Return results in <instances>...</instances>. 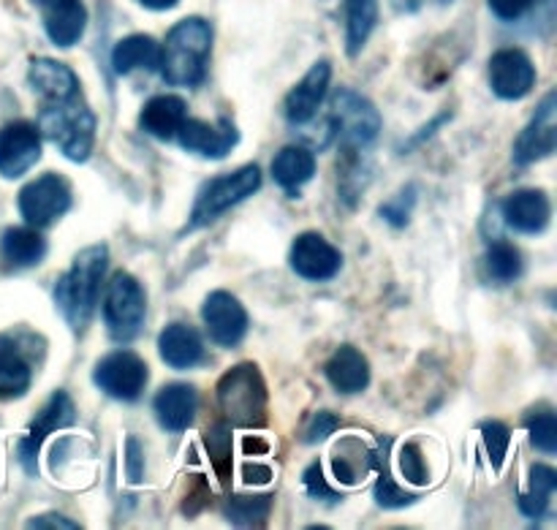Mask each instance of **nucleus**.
Instances as JSON below:
<instances>
[{"label": "nucleus", "mask_w": 557, "mask_h": 530, "mask_svg": "<svg viewBox=\"0 0 557 530\" xmlns=\"http://www.w3.org/2000/svg\"><path fill=\"white\" fill-rule=\"evenodd\" d=\"M71 424H76L74 400H71L69 392H54L47 400V406H44L41 411H38V417L30 422L25 439L20 441V449H16L27 477H38V455H41L44 441L52 433H58V430L71 428Z\"/></svg>", "instance_id": "nucleus-10"}, {"label": "nucleus", "mask_w": 557, "mask_h": 530, "mask_svg": "<svg viewBox=\"0 0 557 530\" xmlns=\"http://www.w3.org/2000/svg\"><path fill=\"white\" fill-rule=\"evenodd\" d=\"M379 25V0H346V52L359 58Z\"/></svg>", "instance_id": "nucleus-30"}, {"label": "nucleus", "mask_w": 557, "mask_h": 530, "mask_svg": "<svg viewBox=\"0 0 557 530\" xmlns=\"http://www.w3.org/2000/svg\"><path fill=\"white\" fill-rule=\"evenodd\" d=\"M243 452L248 457H261V455H270L272 452V444L267 439H261V435H245L243 439Z\"/></svg>", "instance_id": "nucleus-47"}, {"label": "nucleus", "mask_w": 557, "mask_h": 530, "mask_svg": "<svg viewBox=\"0 0 557 530\" xmlns=\"http://www.w3.org/2000/svg\"><path fill=\"white\" fill-rule=\"evenodd\" d=\"M302 484H305V493H308L313 501H319V504L335 506L343 501V495L335 493V490L330 488V482H326L324 471H321V460H313L308 468H305Z\"/></svg>", "instance_id": "nucleus-40"}, {"label": "nucleus", "mask_w": 557, "mask_h": 530, "mask_svg": "<svg viewBox=\"0 0 557 530\" xmlns=\"http://www.w3.org/2000/svg\"><path fill=\"white\" fill-rule=\"evenodd\" d=\"M326 123H330L332 136L341 139L343 150H368L379 139L384 120L368 96L351 87H341L330 101Z\"/></svg>", "instance_id": "nucleus-7"}, {"label": "nucleus", "mask_w": 557, "mask_h": 530, "mask_svg": "<svg viewBox=\"0 0 557 530\" xmlns=\"http://www.w3.org/2000/svg\"><path fill=\"white\" fill-rule=\"evenodd\" d=\"M500 215L506 226L515 232L536 237L549 229L553 221V201L542 188H520L500 201Z\"/></svg>", "instance_id": "nucleus-18"}, {"label": "nucleus", "mask_w": 557, "mask_h": 530, "mask_svg": "<svg viewBox=\"0 0 557 530\" xmlns=\"http://www.w3.org/2000/svg\"><path fill=\"white\" fill-rule=\"evenodd\" d=\"M533 493H542L553 498L555 490H557V471L549 466H533L531 468V488Z\"/></svg>", "instance_id": "nucleus-44"}, {"label": "nucleus", "mask_w": 557, "mask_h": 530, "mask_svg": "<svg viewBox=\"0 0 557 530\" xmlns=\"http://www.w3.org/2000/svg\"><path fill=\"white\" fill-rule=\"evenodd\" d=\"M522 270H525L522 254L515 245L506 243V239H495L487 248V254H484V272L498 286H509V283L520 281Z\"/></svg>", "instance_id": "nucleus-32"}, {"label": "nucleus", "mask_w": 557, "mask_h": 530, "mask_svg": "<svg viewBox=\"0 0 557 530\" xmlns=\"http://www.w3.org/2000/svg\"><path fill=\"white\" fill-rule=\"evenodd\" d=\"M177 139L183 150L194 152V156L207 158V161H223L239 145V131L228 118H221L215 125L185 118L177 131Z\"/></svg>", "instance_id": "nucleus-16"}, {"label": "nucleus", "mask_w": 557, "mask_h": 530, "mask_svg": "<svg viewBox=\"0 0 557 530\" xmlns=\"http://www.w3.org/2000/svg\"><path fill=\"white\" fill-rule=\"evenodd\" d=\"M272 506H275V498L267 493L228 495L226 506H223V517L237 528H264L272 515Z\"/></svg>", "instance_id": "nucleus-31"}, {"label": "nucleus", "mask_w": 557, "mask_h": 530, "mask_svg": "<svg viewBox=\"0 0 557 530\" xmlns=\"http://www.w3.org/2000/svg\"><path fill=\"white\" fill-rule=\"evenodd\" d=\"M185 118H188V103H185V98L174 96V93H163V96H152L141 107L139 128L145 134H150L152 139L169 141L177 136Z\"/></svg>", "instance_id": "nucleus-24"}, {"label": "nucleus", "mask_w": 557, "mask_h": 530, "mask_svg": "<svg viewBox=\"0 0 557 530\" xmlns=\"http://www.w3.org/2000/svg\"><path fill=\"white\" fill-rule=\"evenodd\" d=\"M525 430L531 435V444L544 455H557V417L553 408H533L525 414Z\"/></svg>", "instance_id": "nucleus-35"}, {"label": "nucleus", "mask_w": 557, "mask_h": 530, "mask_svg": "<svg viewBox=\"0 0 557 530\" xmlns=\"http://www.w3.org/2000/svg\"><path fill=\"white\" fill-rule=\"evenodd\" d=\"M201 321H205L207 337L218 348H237L250 330L248 310L232 292H223V288L207 294L201 305Z\"/></svg>", "instance_id": "nucleus-11"}, {"label": "nucleus", "mask_w": 557, "mask_h": 530, "mask_svg": "<svg viewBox=\"0 0 557 530\" xmlns=\"http://www.w3.org/2000/svg\"><path fill=\"white\" fill-rule=\"evenodd\" d=\"M259 188L261 169L256 167V163H245V167L234 169V172L210 180V183L199 190V196H196L194 210H190V221L183 234L212 226V223L221 221L232 207L243 205L250 196L259 194Z\"/></svg>", "instance_id": "nucleus-5"}, {"label": "nucleus", "mask_w": 557, "mask_h": 530, "mask_svg": "<svg viewBox=\"0 0 557 530\" xmlns=\"http://www.w3.org/2000/svg\"><path fill=\"white\" fill-rule=\"evenodd\" d=\"M212 54V25L205 16H185L161 44V71L163 79L174 87H199L207 79Z\"/></svg>", "instance_id": "nucleus-2"}, {"label": "nucleus", "mask_w": 557, "mask_h": 530, "mask_svg": "<svg viewBox=\"0 0 557 530\" xmlns=\"http://www.w3.org/2000/svg\"><path fill=\"white\" fill-rule=\"evenodd\" d=\"M375 463H379V452L370 449L357 435H346L332 452V477L343 488H357L368 479L370 471H375Z\"/></svg>", "instance_id": "nucleus-25"}, {"label": "nucleus", "mask_w": 557, "mask_h": 530, "mask_svg": "<svg viewBox=\"0 0 557 530\" xmlns=\"http://www.w3.org/2000/svg\"><path fill=\"white\" fill-rule=\"evenodd\" d=\"M544 3H547V5H549V9H553V11H555V0H544Z\"/></svg>", "instance_id": "nucleus-50"}, {"label": "nucleus", "mask_w": 557, "mask_h": 530, "mask_svg": "<svg viewBox=\"0 0 557 530\" xmlns=\"http://www.w3.org/2000/svg\"><path fill=\"white\" fill-rule=\"evenodd\" d=\"M27 82L47 103L79 98V76L74 74L71 65L60 63V60L33 58L27 65Z\"/></svg>", "instance_id": "nucleus-22"}, {"label": "nucleus", "mask_w": 557, "mask_h": 530, "mask_svg": "<svg viewBox=\"0 0 557 530\" xmlns=\"http://www.w3.org/2000/svg\"><path fill=\"white\" fill-rule=\"evenodd\" d=\"M482 441H484V449H487L490 466H493L495 473H500V468H504L506 457H509V446H511L509 424L500 422V419H484Z\"/></svg>", "instance_id": "nucleus-37"}, {"label": "nucleus", "mask_w": 557, "mask_h": 530, "mask_svg": "<svg viewBox=\"0 0 557 530\" xmlns=\"http://www.w3.org/2000/svg\"><path fill=\"white\" fill-rule=\"evenodd\" d=\"M549 501H553L549 495L525 490V493L520 495V501H517V504H520V511L528 517V520L539 522V520H544V517L549 515Z\"/></svg>", "instance_id": "nucleus-43"}, {"label": "nucleus", "mask_w": 557, "mask_h": 530, "mask_svg": "<svg viewBox=\"0 0 557 530\" xmlns=\"http://www.w3.org/2000/svg\"><path fill=\"white\" fill-rule=\"evenodd\" d=\"M87 27V9L82 0H52L44 5V30L60 49H71L82 41Z\"/></svg>", "instance_id": "nucleus-23"}, {"label": "nucleus", "mask_w": 557, "mask_h": 530, "mask_svg": "<svg viewBox=\"0 0 557 530\" xmlns=\"http://www.w3.org/2000/svg\"><path fill=\"white\" fill-rule=\"evenodd\" d=\"M332 82V63L330 60H319L305 71L302 79L288 90L286 101H283V114L292 125L302 128L310 120L319 114L321 103H324L326 93H330Z\"/></svg>", "instance_id": "nucleus-17"}, {"label": "nucleus", "mask_w": 557, "mask_h": 530, "mask_svg": "<svg viewBox=\"0 0 557 530\" xmlns=\"http://www.w3.org/2000/svg\"><path fill=\"white\" fill-rule=\"evenodd\" d=\"M147 11H172L180 0H136Z\"/></svg>", "instance_id": "nucleus-48"}, {"label": "nucleus", "mask_w": 557, "mask_h": 530, "mask_svg": "<svg viewBox=\"0 0 557 530\" xmlns=\"http://www.w3.org/2000/svg\"><path fill=\"white\" fill-rule=\"evenodd\" d=\"M71 205H74V196H71L69 180L54 172H47L27 183L16 196L22 221L33 229L54 226L71 210Z\"/></svg>", "instance_id": "nucleus-9"}, {"label": "nucleus", "mask_w": 557, "mask_h": 530, "mask_svg": "<svg viewBox=\"0 0 557 530\" xmlns=\"http://www.w3.org/2000/svg\"><path fill=\"white\" fill-rule=\"evenodd\" d=\"M438 3H444V5H449V3H455V0H438Z\"/></svg>", "instance_id": "nucleus-51"}, {"label": "nucleus", "mask_w": 557, "mask_h": 530, "mask_svg": "<svg viewBox=\"0 0 557 530\" xmlns=\"http://www.w3.org/2000/svg\"><path fill=\"white\" fill-rule=\"evenodd\" d=\"M36 337L30 335V343ZM30 343L9 332L0 335V400H20L33 384V352Z\"/></svg>", "instance_id": "nucleus-19"}, {"label": "nucleus", "mask_w": 557, "mask_h": 530, "mask_svg": "<svg viewBox=\"0 0 557 530\" xmlns=\"http://www.w3.org/2000/svg\"><path fill=\"white\" fill-rule=\"evenodd\" d=\"M337 428H341V419H337L335 414L319 411L313 419H310L308 428H305V444H310V446L324 444V441L330 439Z\"/></svg>", "instance_id": "nucleus-41"}, {"label": "nucleus", "mask_w": 557, "mask_h": 530, "mask_svg": "<svg viewBox=\"0 0 557 530\" xmlns=\"http://www.w3.org/2000/svg\"><path fill=\"white\" fill-rule=\"evenodd\" d=\"M487 5H490V11H493L495 20H500V22H520V20H525V16L542 11L544 14L542 20H544V25H547V30H549V25H553L555 11L549 9L544 0H487Z\"/></svg>", "instance_id": "nucleus-36"}, {"label": "nucleus", "mask_w": 557, "mask_h": 530, "mask_svg": "<svg viewBox=\"0 0 557 530\" xmlns=\"http://www.w3.org/2000/svg\"><path fill=\"white\" fill-rule=\"evenodd\" d=\"M326 381L341 395H359L370 386V362L357 346H341L324 368Z\"/></svg>", "instance_id": "nucleus-26"}, {"label": "nucleus", "mask_w": 557, "mask_h": 530, "mask_svg": "<svg viewBox=\"0 0 557 530\" xmlns=\"http://www.w3.org/2000/svg\"><path fill=\"white\" fill-rule=\"evenodd\" d=\"M413 207H417V188H413V185H408V188H403L400 194L392 196L389 201H384L379 212L392 229H406L408 223H411Z\"/></svg>", "instance_id": "nucleus-38"}, {"label": "nucleus", "mask_w": 557, "mask_h": 530, "mask_svg": "<svg viewBox=\"0 0 557 530\" xmlns=\"http://www.w3.org/2000/svg\"><path fill=\"white\" fill-rule=\"evenodd\" d=\"M201 441H205L207 457H210L218 479L226 484L228 473H232V428H228V424H212V428H207L205 433H201Z\"/></svg>", "instance_id": "nucleus-33"}, {"label": "nucleus", "mask_w": 557, "mask_h": 530, "mask_svg": "<svg viewBox=\"0 0 557 530\" xmlns=\"http://www.w3.org/2000/svg\"><path fill=\"white\" fill-rule=\"evenodd\" d=\"M0 256L9 270H30L47 256V239L33 226H11L0 237Z\"/></svg>", "instance_id": "nucleus-29"}, {"label": "nucleus", "mask_w": 557, "mask_h": 530, "mask_svg": "<svg viewBox=\"0 0 557 530\" xmlns=\"http://www.w3.org/2000/svg\"><path fill=\"white\" fill-rule=\"evenodd\" d=\"M152 414H156L158 424L166 433L180 435L196 422V414H199V392L196 386L183 384H166L156 397H152Z\"/></svg>", "instance_id": "nucleus-20"}, {"label": "nucleus", "mask_w": 557, "mask_h": 530, "mask_svg": "<svg viewBox=\"0 0 557 530\" xmlns=\"http://www.w3.org/2000/svg\"><path fill=\"white\" fill-rule=\"evenodd\" d=\"M490 90L500 101H520L536 87V65L520 47H504L490 58Z\"/></svg>", "instance_id": "nucleus-12"}, {"label": "nucleus", "mask_w": 557, "mask_h": 530, "mask_svg": "<svg viewBox=\"0 0 557 530\" xmlns=\"http://www.w3.org/2000/svg\"><path fill=\"white\" fill-rule=\"evenodd\" d=\"M218 406L234 428H264L267 424V381L256 362H239L218 381Z\"/></svg>", "instance_id": "nucleus-3"}, {"label": "nucleus", "mask_w": 557, "mask_h": 530, "mask_svg": "<svg viewBox=\"0 0 557 530\" xmlns=\"http://www.w3.org/2000/svg\"><path fill=\"white\" fill-rule=\"evenodd\" d=\"M38 131L47 136L71 163H85L92 156L96 145L98 120L79 98L47 103L38 114Z\"/></svg>", "instance_id": "nucleus-4"}, {"label": "nucleus", "mask_w": 557, "mask_h": 530, "mask_svg": "<svg viewBox=\"0 0 557 530\" xmlns=\"http://www.w3.org/2000/svg\"><path fill=\"white\" fill-rule=\"evenodd\" d=\"M150 368L145 359L128 348H117L101 357L92 368V384L120 403H136L147 390Z\"/></svg>", "instance_id": "nucleus-8"}, {"label": "nucleus", "mask_w": 557, "mask_h": 530, "mask_svg": "<svg viewBox=\"0 0 557 530\" xmlns=\"http://www.w3.org/2000/svg\"><path fill=\"white\" fill-rule=\"evenodd\" d=\"M288 264L308 283H330L341 275L343 254L319 232H302L292 243Z\"/></svg>", "instance_id": "nucleus-13"}, {"label": "nucleus", "mask_w": 557, "mask_h": 530, "mask_svg": "<svg viewBox=\"0 0 557 530\" xmlns=\"http://www.w3.org/2000/svg\"><path fill=\"white\" fill-rule=\"evenodd\" d=\"M400 477L413 488H424L430 484V468L424 463V455L419 452L417 441H406L400 446Z\"/></svg>", "instance_id": "nucleus-39"}, {"label": "nucleus", "mask_w": 557, "mask_h": 530, "mask_svg": "<svg viewBox=\"0 0 557 530\" xmlns=\"http://www.w3.org/2000/svg\"><path fill=\"white\" fill-rule=\"evenodd\" d=\"M44 136L36 123L14 120L0 128V177L16 180L41 161Z\"/></svg>", "instance_id": "nucleus-15"}, {"label": "nucleus", "mask_w": 557, "mask_h": 530, "mask_svg": "<svg viewBox=\"0 0 557 530\" xmlns=\"http://www.w3.org/2000/svg\"><path fill=\"white\" fill-rule=\"evenodd\" d=\"M158 357L172 370H194L207 359L205 341L190 324L174 321L158 335Z\"/></svg>", "instance_id": "nucleus-21"}, {"label": "nucleus", "mask_w": 557, "mask_h": 530, "mask_svg": "<svg viewBox=\"0 0 557 530\" xmlns=\"http://www.w3.org/2000/svg\"><path fill=\"white\" fill-rule=\"evenodd\" d=\"M272 479H275V471H272L270 466H261V463H253V466H250V463H245L243 466V482L248 484H253V488H264V484H270Z\"/></svg>", "instance_id": "nucleus-46"}, {"label": "nucleus", "mask_w": 557, "mask_h": 530, "mask_svg": "<svg viewBox=\"0 0 557 530\" xmlns=\"http://www.w3.org/2000/svg\"><path fill=\"white\" fill-rule=\"evenodd\" d=\"M103 326L114 343H134L145 332L147 292L131 272H114L101 303Z\"/></svg>", "instance_id": "nucleus-6"}, {"label": "nucleus", "mask_w": 557, "mask_h": 530, "mask_svg": "<svg viewBox=\"0 0 557 530\" xmlns=\"http://www.w3.org/2000/svg\"><path fill=\"white\" fill-rule=\"evenodd\" d=\"M112 71L117 76H128L134 71H158L161 65V44L145 33H134L114 44L112 49Z\"/></svg>", "instance_id": "nucleus-28"}, {"label": "nucleus", "mask_w": 557, "mask_h": 530, "mask_svg": "<svg viewBox=\"0 0 557 530\" xmlns=\"http://www.w3.org/2000/svg\"><path fill=\"white\" fill-rule=\"evenodd\" d=\"M27 528H41V530H79V522L69 520L63 515H38L27 520Z\"/></svg>", "instance_id": "nucleus-45"}, {"label": "nucleus", "mask_w": 557, "mask_h": 530, "mask_svg": "<svg viewBox=\"0 0 557 530\" xmlns=\"http://www.w3.org/2000/svg\"><path fill=\"white\" fill-rule=\"evenodd\" d=\"M375 471H379V482H375L373 495H375V504H379L381 509H406V506H411L413 501H417V495L397 488V482L392 479L389 457H386V452H379Z\"/></svg>", "instance_id": "nucleus-34"}, {"label": "nucleus", "mask_w": 557, "mask_h": 530, "mask_svg": "<svg viewBox=\"0 0 557 530\" xmlns=\"http://www.w3.org/2000/svg\"><path fill=\"white\" fill-rule=\"evenodd\" d=\"M107 270L109 248L103 243H96L82 248L65 275L54 283V305L76 335H82L96 316Z\"/></svg>", "instance_id": "nucleus-1"}, {"label": "nucleus", "mask_w": 557, "mask_h": 530, "mask_svg": "<svg viewBox=\"0 0 557 530\" xmlns=\"http://www.w3.org/2000/svg\"><path fill=\"white\" fill-rule=\"evenodd\" d=\"M30 3L33 5H41V9H44V5H49V3H52V0H30Z\"/></svg>", "instance_id": "nucleus-49"}, {"label": "nucleus", "mask_w": 557, "mask_h": 530, "mask_svg": "<svg viewBox=\"0 0 557 530\" xmlns=\"http://www.w3.org/2000/svg\"><path fill=\"white\" fill-rule=\"evenodd\" d=\"M125 477L131 484L145 482V449H141L139 439L125 441Z\"/></svg>", "instance_id": "nucleus-42"}, {"label": "nucleus", "mask_w": 557, "mask_h": 530, "mask_svg": "<svg viewBox=\"0 0 557 530\" xmlns=\"http://www.w3.org/2000/svg\"><path fill=\"white\" fill-rule=\"evenodd\" d=\"M315 152L308 145H288L272 158V180L286 194H297L302 185H308L315 177Z\"/></svg>", "instance_id": "nucleus-27"}, {"label": "nucleus", "mask_w": 557, "mask_h": 530, "mask_svg": "<svg viewBox=\"0 0 557 530\" xmlns=\"http://www.w3.org/2000/svg\"><path fill=\"white\" fill-rule=\"evenodd\" d=\"M557 150V93L549 90L542 98L539 109L533 112L531 123L525 125L520 136L515 141V163L520 169L531 167V163L544 161Z\"/></svg>", "instance_id": "nucleus-14"}]
</instances>
